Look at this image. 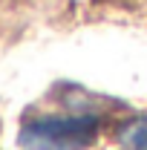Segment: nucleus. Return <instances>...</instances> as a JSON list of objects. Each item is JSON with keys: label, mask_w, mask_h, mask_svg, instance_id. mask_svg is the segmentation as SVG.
<instances>
[{"label": "nucleus", "mask_w": 147, "mask_h": 150, "mask_svg": "<svg viewBox=\"0 0 147 150\" xmlns=\"http://www.w3.org/2000/svg\"><path fill=\"white\" fill-rule=\"evenodd\" d=\"M101 118L90 112L78 115H43L20 130V144L26 150H84L95 142Z\"/></svg>", "instance_id": "1"}, {"label": "nucleus", "mask_w": 147, "mask_h": 150, "mask_svg": "<svg viewBox=\"0 0 147 150\" xmlns=\"http://www.w3.org/2000/svg\"><path fill=\"white\" fill-rule=\"evenodd\" d=\"M118 142L124 150H147V115L127 121L118 133Z\"/></svg>", "instance_id": "2"}]
</instances>
